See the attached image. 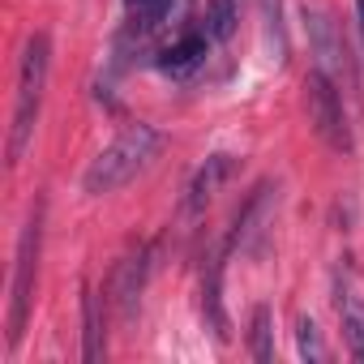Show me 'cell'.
Returning <instances> with one entry per match:
<instances>
[{
	"instance_id": "obj_16",
	"label": "cell",
	"mask_w": 364,
	"mask_h": 364,
	"mask_svg": "<svg viewBox=\"0 0 364 364\" xmlns=\"http://www.w3.org/2000/svg\"><path fill=\"white\" fill-rule=\"evenodd\" d=\"M249 343H253V360H262V364L274 360V326H270V309L266 304L253 309V334H249Z\"/></svg>"
},
{
	"instance_id": "obj_1",
	"label": "cell",
	"mask_w": 364,
	"mask_h": 364,
	"mask_svg": "<svg viewBox=\"0 0 364 364\" xmlns=\"http://www.w3.org/2000/svg\"><path fill=\"white\" fill-rule=\"evenodd\" d=\"M159 150H163V133H159L154 124H129L112 146H103V150L90 159V167H86V176H82V189H86L90 198H103V193L124 189L137 171L150 167V159H154Z\"/></svg>"
},
{
	"instance_id": "obj_7",
	"label": "cell",
	"mask_w": 364,
	"mask_h": 364,
	"mask_svg": "<svg viewBox=\"0 0 364 364\" xmlns=\"http://www.w3.org/2000/svg\"><path fill=\"white\" fill-rule=\"evenodd\" d=\"M274 206H279V185H257V193L245 202V210L236 215V223L228 228V236H223V240H228L232 249H240V253L257 249V236L266 232V223H270Z\"/></svg>"
},
{
	"instance_id": "obj_18",
	"label": "cell",
	"mask_w": 364,
	"mask_h": 364,
	"mask_svg": "<svg viewBox=\"0 0 364 364\" xmlns=\"http://www.w3.org/2000/svg\"><path fill=\"white\" fill-rule=\"evenodd\" d=\"M355 26H360V52H364V0H355Z\"/></svg>"
},
{
	"instance_id": "obj_10",
	"label": "cell",
	"mask_w": 364,
	"mask_h": 364,
	"mask_svg": "<svg viewBox=\"0 0 364 364\" xmlns=\"http://www.w3.org/2000/svg\"><path fill=\"white\" fill-rule=\"evenodd\" d=\"M124 9H129V26L141 39H150V35H159L167 26L185 22L189 9H193V0H124Z\"/></svg>"
},
{
	"instance_id": "obj_14",
	"label": "cell",
	"mask_w": 364,
	"mask_h": 364,
	"mask_svg": "<svg viewBox=\"0 0 364 364\" xmlns=\"http://www.w3.org/2000/svg\"><path fill=\"white\" fill-rule=\"evenodd\" d=\"M236 22H240V0H210V5H206V26H202V31H206L215 43H223V39H232Z\"/></svg>"
},
{
	"instance_id": "obj_12",
	"label": "cell",
	"mask_w": 364,
	"mask_h": 364,
	"mask_svg": "<svg viewBox=\"0 0 364 364\" xmlns=\"http://www.w3.org/2000/svg\"><path fill=\"white\" fill-rule=\"evenodd\" d=\"M236 171V154H210L198 171H193V180H189V189H185V215L189 219H198L206 206H210V198L219 193V185Z\"/></svg>"
},
{
	"instance_id": "obj_4",
	"label": "cell",
	"mask_w": 364,
	"mask_h": 364,
	"mask_svg": "<svg viewBox=\"0 0 364 364\" xmlns=\"http://www.w3.org/2000/svg\"><path fill=\"white\" fill-rule=\"evenodd\" d=\"M304 99H309V124L317 129V137L347 154L351 150V124H347V107H343V95H338V82L321 69H313L304 77Z\"/></svg>"
},
{
	"instance_id": "obj_6",
	"label": "cell",
	"mask_w": 364,
	"mask_h": 364,
	"mask_svg": "<svg viewBox=\"0 0 364 364\" xmlns=\"http://www.w3.org/2000/svg\"><path fill=\"white\" fill-rule=\"evenodd\" d=\"M334 309H338V326H343L347 351L355 360H364V287L355 283L351 266L334 270Z\"/></svg>"
},
{
	"instance_id": "obj_8",
	"label": "cell",
	"mask_w": 364,
	"mask_h": 364,
	"mask_svg": "<svg viewBox=\"0 0 364 364\" xmlns=\"http://www.w3.org/2000/svg\"><path fill=\"white\" fill-rule=\"evenodd\" d=\"M228 253H232V245L219 240V245L206 253V266H202V317H206V326H210V334H215L219 343L232 338L228 313H223V257H228Z\"/></svg>"
},
{
	"instance_id": "obj_5",
	"label": "cell",
	"mask_w": 364,
	"mask_h": 364,
	"mask_svg": "<svg viewBox=\"0 0 364 364\" xmlns=\"http://www.w3.org/2000/svg\"><path fill=\"white\" fill-rule=\"evenodd\" d=\"M304 31H309V48H313V56H317V69L330 73L338 86L347 82V86L355 90V86H360V73H355V60H351V52H347V39H343L338 22H334L326 9H317V5H304Z\"/></svg>"
},
{
	"instance_id": "obj_15",
	"label": "cell",
	"mask_w": 364,
	"mask_h": 364,
	"mask_svg": "<svg viewBox=\"0 0 364 364\" xmlns=\"http://www.w3.org/2000/svg\"><path fill=\"white\" fill-rule=\"evenodd\" d=\"M82 321H86V347H82V360L95 364L103 360V326H99V300L90 287H82Z\"/></svg>"
},
{
	"instance_id": "obj_9",
	"label": "cell",
	"mask_w": 364,
	"mask_h": 364,
	"mask_svg": "<svg viewBox=\"0 0 364 364\" xmlns=\"http://www.w3.org/2000/svg\"><path fill=\"white\" fill-rule=\"evenodd\" d=\"M150 257H154V249L141 245L137 253H129V257L120 262V270H116V279H112V300H116L120 321H133V313H137V304H141V291H146V279H150Z\"/></svg>"
},
{
	"instance_id": "obj_17",
	"label": "cell",
	"mask_w": 364,
	"mask_h": 364,
	"mask_svg": "<svg viewBox=\"0 0 364 364\" xmlns=\"http://www.w3.org/2000/svg\"><path fill=\"white\" fill-rule=\"evenodd\" d=\"M296 347H300V355L309 360V364H321L330 351H326V338H321V330H317V321L313 317H300L296 321Z\"/></svg>"
},
{
	"instance_id": "obj_13",
	"label": "cell",
	"mask_w": 364,
	"mask_h": 364,
	"mask_svg": "<svg viewBox=\"0 0 364 364\" xmlns=\"http://www.w3.org/2000/svg\"><path fill=\"white\" fill-rule=\"evenodd\" d=\"M262 26H266V48L274 60H287V22H283V0H257Z\"/></svg>"
},
{
	"instance_id": "obj_11",
	"label": "cell",
	"mask_w": 364,
	"mask_h": 364,
	"mask_svg": "<svg viewBox=\"0 0 364 364\" xmlns=\"http://www.w3.org/2000/svg\"><path fill=\"white\" fill-rule=\"evenodd\" d=\"M210 35L206 31H189V35H180L176 43H167L159 56H154V65L167 73V77H193L202 65H206V56H210Z\"/></svg>"
},
{
	"instance_id": "obj_3",
	"label": "cell",
	"mask_w": 364,
	"mask_h": 364,
	"mask_svg": "<svg viewBox=\"0 0 364 364\" xmlns=\"http://www.w3.org/2000/svg\"><path fill=\"white\" fill-rule=\"evenodd\" d=\"M39 249H43V202L31 206V219H26V228H22L18 257H14V287H9V347H18L22 334H26V317H31V300H35V274H39Z\"/></svg>"
},
{
	"instance_id": "obj_2",
	"label": "cell",
	"mask_w": 364,
	"mask_h": 364,
	"mask_svg": "<svg viewBox=\"0 0 364 364\" xmlns=\"http://www.w3.org/2000/svg\"><path fill=\"white\" fill-rule=\"evenodd\" d=\"M48 73H52V39L43 31H35L26 39V48H22L18 95H14V124H9V163L14 167L26 159V146L35 137L39 107H43V90H48Z\"/></svg>"
}]
</instances>
